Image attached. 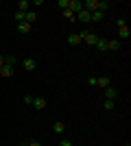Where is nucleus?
Listing matches in <instances>:
<instances>
[{"mask_svg":"<svg viewBox=\"0 0 131 146\" xmlns=\"http://www.w3.org/2000/svg\"><path fill=\"white\" fill-rule=\"evenodd\" d=\"M129 37H131V29H129V24L120 26V29H118V39H120V42H125V39H129Z\"/></svg>","mask_w":131,"mask_h":146,"instance_id":"f257e3e1","label":"nucleus"},{"mask_svg":"<svg viewBox=\"0 0 131 146\" xmlns=\"http://www.w3.org/2000/svg\"><path fill=\"white\" fill-rule=\"evenodd\" d=\"M68 9L76 15V13L83 9V2H81V0H68Z\"/></svg>","mask_w":131,"mask_h":146,"instance_id":"f03ea898","label":"nucleus"},{"mask_svg":"<svg viewBox=\"0 0 131 146\" xmlns=\"http://www.w3.org/2000/svg\"><path fill=\"white\" fill-rule=\"evenodd\" d=\"M33 107L37 111H42V109H46V98H42V96H33Z\"/></svg>","mask_w":131,"mask_h":146,"instance_id":"7ed1b4c3","label":"nucleus"},{"mask_svg":"<svg viewBox=\"0 0 131 146\" xmlns=\"http://www.w3.org/2000/svg\"><path fill=\"white\" fill-rule=\"evenodd\" d=\"M22 68H24L26 72H33V70L37 68V61L35 59H22Z\"/></svg>","mask_w":131,"mask_h":146,"instance_id":"20e7f679","label":"nucleus"},{"mask_svg":"<svg viewBox=\"0 0 131 146\" xmlns=\"http://www.w3.org/2000/svg\"><path fill=\"white\" fill-rule=\"evenodd\" d=\"M116 98H118V90H116V87H105V100H116Z\"/></svg>","mask_w":131,"mask_h":146,"instance_id":"39448f33","label":"nucleus"},{"mask_svg":"<svg viewBox=\"0 0 131 146\" xmlns=\"http://www.w3.org/2000/svg\"><path fill=\"white\" fill-rule=\"evenodd\" d=\"M83 9H85V11H98V0H85V2H83Z\"/></svg>","mask_w":131,"mask_h":146,"instance_id":"423d86ee","label":"nucleus"},{"mask_svg":"<svg viewBox=\"0 0 131 146\" xmlns=\"http://www.w3.org/2000/svg\"><path fill=\"white\" fill-rule=\"evenodd\" d=\"M68 44H70V46H79V44H83V39H81L79 33H70V35H68Z\"/></svg>","mask_w":131,"mask_h":146,"instance_id":"0eeeda50","label":"nucleus"},{"mask_svg":"<svg viewBox=\"0 0 131 146\" xmlns=\"http://www.w3.org/2000/svg\"><path fill=\"white\" fill-rule=\"evenodd\" d=\"M18 33H22V35H26V33H31V29H33V24H29V22H20L18 26Z\"/></svg>","mask_w":131,"mask_h":146,"instance_id":"6e6552de","label":"nucleus"},{"mask_svg":"<svg viewBox=\"0 0 131 146\" xmlns=\"http://www.w3.org/2000/svg\"><path fill=\"white\" fill-rule=\"evenodd\" d=\"M76 20H79V22H83V24H87V22H90V11L81 9V11L76 13Z\"/></svg>","mask_w":131,"mask_h":146,"instance_id":"1a4fd4ad","label":"nucleus"},{"mask_svg":"<svg viewBox=\"0 0 131 146\" xmlns=\"http://www.w3.org/2000/svg\"><path fill=\"white\" fill-rule=\"evenodd\" d=\"M13 72H15V68H11V66H2L0 68V76H13Z\"/></svg>","mask_w":131,"mask_h":146,"instance_id":"9d476101","label":"nucleus"},{"mask_svg":"<svg viewBox=\"0 0 131 146\" xmlns=\"http://www.w3.org/2000/svg\"><path fill=\"white\" fill-rule=\"evenodd\" d=\"M53 131H55L57 135H61V133H66V124H63L61 120H57L55 124H53Z\"/></svg>","mask_w":131,"mask_h":146,"instance_id":"9b49d317","label":"nucleus"},{"mask_svg":"<svg viewBox=\"0 0 131 146\" xmlns=\"http://www.w3.org/2000/svg\"><path fill=\"white\" fill-rule=\"evenodd\" d=\"M120 39H107V50H120Z\"/></svg>","mask_w":131,"mask_h":146,"instance_id":"f8f14e48","label":"nucleus"},{"mask_svg":"<svg viewBox=\"0 0 131 146\" xmlns=\"http://www.w3.org/2000/svg\"><path fill=\"white\" fill-rule=\"evenodd\" d=\"M18 57H15V55H7L5 57V66H11V68H15V66H18Z\"/></svg>","mask_w":131,"mask_h":146,"instance_id":"ddd939ff","label":"nucleus"},{"mask_svg":"<svg viewBox=\"0 0 131 146\" xmlns=\"http://www.w3.org/2000/svg\"><path fill=\"white\" fill-rule=\"evenodd\" d=\"M103 18H105V15H103L100 11H92L90 13V22H103Z\"/></svg>","mask_w":131,"mask_h":146,"instance_id":"4468645a","label":"nucleus"},{"mask_svg":"<svg viewBox=\"0 0 131 146\" xmlns=\"http://www.w3.org/2000/svg\"><path fill=\"white\" fill-rule=\"evenodd\" d=\"M96 48H98L100 52H107V39H103V37H98V42H96Z\"/></svg>","mask_w":131,"mask_h":146,"instance_id":"2eb2a0df","label":"nucleus"},{"mask_svg":"<svg viewBox=\"0 0 131 146\" xmlns=\"http://www.w3.org/2000/svg\"><path fill=\"white\" fill-rule=\"evenodd\" d=\"M29 7H31V2H29V0H20L18 2V11H29Z\"/></svg>","mask_w":131,"mask_h":146,"instance_id":"dca6fc26","label":"nucleus"},{"mask_svg":"<svg viewBox=\"0 0 131 146\" xmlns=\"http://www.w3.org/2000/svg\"><path fill=\"white\" fill-rule=\"evenodd\" d=\"M98 11L105 15V13L109 11V2H105V0H98Z\"/></svg>","mask_w":131,"mask_h":146,"instance_id":"f3484780","label":"nucleus"},{"mask_svg":"<svg viewBox=\"0 0 131 146\" xmlns=\"http://www.w3.org/2000/svg\"><path fill=\"white\" fill-rule=\"evenodd\" d=\"M96 85L103 87V90H105V87H109V76H98V83H96Z\"/></svg>","mask_w":131,"mask_h":146,"instance_id":"a211bd4d","label":"nucleus"},{"mask_svg":"<svg viewBox=\"0 0 131 146\" xmlns=\"http://www.w3.org/2000/svg\"><path fill=\"white\" fill-rule=\"evenodd\" d=\"M35 20H37V13L35 11H26V22H29V24H33Z\"/></svg>","mask_w":131,"mask_h":146,"instance_id":"6ab92c4d","label":"nucleus"},{"mask_svg":"<svg viewBox=\"0 0 131 146\" xmlns=\"http://www.w3.org/2000/svg\"><path fill=\"white\" fill-rule=\"evenodd\" d=\"M63 18H66V20H70V22H74V20H76V15H74L72 11H70V9H63Z\"/></svg>","mask_w":131,"mask_h":146,"instance_id":"aec40b11","label":"nucleus"},{"mask_svg":"<svg viewBox=\"0 0 131 146\" xmlns=\"http://www.w3.org/2000/svg\"><path fill=\"white\" fill-rule=\"evenodd\" d=\"M15 22H18V24L20 22H26V13L24 11H15Z\"/></svg>","mask_w":131,"mask_h":146,"instance_id":"412c9836","label":"nucleus"},{"mask_svg":"<svg viewBox=\"0 0 131 146\" xmlns=\"http://www.w3.org/2000/svg\"><path fill=\"white\" fill-rule=\"evenodd\" d=\"M114 105H116L114 100H105V103H103V109H105V111H112V109H114Z\"/></svg>","mask_w":131,"mask_h":146,"instance_id":"4be33fe9","label":"nucleus"},{"mask_svg":"<svg viewBox=\"0 0 131 146\" xmlns=\"http://www.w3.org/2000/svg\"><path fill=\"white\" fill-rule=\"evenodd\" d=\"M96 83H98V76H90V79H87V85L96 87Z\"/></svg>","mask_w":131,"mask_h":146,"instance_id":"5701e85b","label":"nucleus"},{"mask_svg":"<svg viewBox=\"0 0 131 146\" xmlns=\"http://www.w3.org/2000/svg\"><path fill=\"white\" fill-rule=\"evenodd\" d=\"M22 100H24L26 105H31V103H33V96H31V94H24V98H22Z\"/></svg>","mask_w":131,"mask_h":146,"instance_id":"b1692460","label":"nucleus"},{"mask_svg":"<svg viewBox=\"0 0 131 146\" xmlns=\"http://www.w3.org/2000/svg\"><path fill=\"white\" fill-rule=\"evenodd\" d=\"M57 7H61V9H68V0H59V2H57Z\"/></svg>","mask_w":131,"mask_h":146,"instance_id":"393cba45","label":"nucleus"},{"mask_svg":"<svg viewBox=\"0 0 131 146\" xmlns=\"http://www.w3.org/2000/svg\"><path fill=\"white\" fill-rule=\"evenodd\" d=\"M125 24H127V22H125L122 18H118V20H116V26H118V29H120V26H125Z\"/></svg>","mask_w":131,"mask_h":146,"instance_id":"a878e982","label":"nucleus"},{"mask_svg":"<svg viewBox=\"0 0 131 146\" xmlns=\"http://www.w3.org/2000/svg\"><path fill=\"white\" fill-rule=\"evenodd\" d=\"M59 146H72V142H70V140H61V142H59Z\"/></svg>","mask_w":131,"mask_h":146,"instance_id":"bb28decb","label":"nucleus"},{"mask_svg":"<svg viewBox=\"0 0 131 146\" xmlns=\"http://www.w3.org/2000/svg\"><path fill=\"white\" fill-rule=\"evenodd\" d=\"M26 146H42V144H39L37 140H33V142H29V144H26Z\"/></svg>","mask_w":131,"mask_h":146,"instance_id":"cd10ccee","label":"nucleus"},{"mask_svg":"<svg viewBox=\"0 0 131 146\" xmlns=\"http://www.w3.org/2000/svg\"><path fill=\"white\" fill-rule=\"evenodd\" d=\"M2 66H5V57L0 55V68H2Z\"/></svg>","mask_w":131,"mask_h":146,"instance_id":"c85d7f7f","label":"nucleus"},{"mask_svg":"<svg viewBox=\"0 0 131 146\" xmlns=\"http://www.w3.org/2000/svg\"><path fill=\"white\" fill-rule=\"evenodd\" d=\"M125 146H131V144H125Z\"/></svg>","mask_w":131,"mask_h":146,"instance_id":"c756f323","label":"nucleus"},{"mask_svg":"<svg viewBox=\"0 0 131 146\" xmlns=\"http://www.w3.org/2000/svg\"><path fill=\"white\" fill-rule=\"evenodd\" d=\"M24 146H26V144H24Z\"/></svg>","mask_w":131,"mask_h":146,"instance_id":"7c9ffc66","label":"nucleus"}]
</instances>
